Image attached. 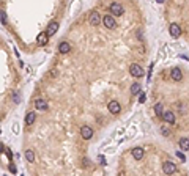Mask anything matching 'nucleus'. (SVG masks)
Here are the masks:
<instances>
[{"mask_svg":"<svg viewBox=\"0 0 189 176\" xmlns=\"http://www.w3.org/2000/svg\"><path fill=\"white\" fill-rule=\"evenodd\" d=\"M110 14L112 16H121L124 13V8H123V5H121L120 2H114V3H110Z\"/></svg>","mask_w":189,"mask_h":176,"instance_id":"f257e3e1","label":"nucleus"},{"mask_svg":"<svg viewBox=\"0 0 189 176\" xmlns=\"http://www.w3.org/2000/svg\"><path fill=\"white\" fill-rule=\"evenodd\" d=\"M103 24L106 25L107 28H110V30H114V28H117V21H115V18H114L112 14H106L103 18Z\"/></svg>","mask_w":189,"mask_h":176,"instance_id":"f03ea898","label":"nucleus"},{"mask_svg":"<svg viewBox=\"0 0 189 176\" xmlns=\"http://www.w3.org/2000/svg\"><path fill=\"white\" fill-rule=\"evenodd\" d=\"M129 72L133 77H142L143 76V69H142L140 65H137V63H133V65L129 66Z\"/></svg>","mask_w":189,"mask_h":176,"instance_id":"7ed1b4c3","label":"nucleus"},{"mask_svg":"<svg viewBox=\"0 0 189 176\" xmlns=\"http://www.w3.org/2000/svg\"><path fill=\"white\" fill-rule=\"evenodd\" d=\"M162 170H164L165 175H173L175 171H177V165H175L173 162L167 160V162H164L162 164Z\"/></svg>","mask_w":189,"mask_h":176,"instance_id":"20e7f679","label":"nucleus"},{"mask_svg":"<svg viewBox=\"0 0 189 176\" xmlns=\"http://www.w3.org/2000/svg\"><path fill=\"white\" fill-rule=\"evenodd\" d=\"M169 33H170L173 38H178V36L181 35V27L178 24H175V22H172V24L169 25Z\"/></svg>","mask_w":189,"mask_h":176,"instance_id":"39448f33","label":"nucleus"},{"mask_svg":"<svg viewBox=\"0 0 189 176\" xmlns=\"http://www.w3.org/2000/svg\"><path fill=\"white\" fill-rule=\"evenodd\" d=\"M80 135H82V138L88 140V138L93 137V129L90 127V126H82V127H80Z\"/></svg>","mask_w":189,"mask_h":176,"instance_id":"423d86ee","label":"nucleus"},{"mask_svg":"<svg viewBox=\"0 0 189 176\" xmlns=\"http://www.w3.org/2000/svg\"><path fill=\"white\" fill-rule=\"evenodd\" d=\"M88 22H90V25H93V27H96V25L101 22V16H99V13L93 11L92 14L88 16Z\"/></svg>","mask_w":189,"mask_h":176,"instance_id":"0eeeda50","label":"nucleus"},{"mask_svg":"<svg viewBox=\"0 0 189 176\" xmlns=\"http://www.w3.org/2000/svg\"><path fill=\"white\" fill-rule=\"evenodd\" d=\"M170 77H172V80L180 82L181 79H183V72H181V69H180V68H173V69L170 71Z\"/></svg>","mask_w":189,"mask_h":176,"instance_id":"6e6552de","label":"nucleus"},{"mask_svg":"<svg viewBox=\"0 0 189 176\" xmlns=\"http://www.w3.org/2000/svg\"><path fill=\"white\" fill-rule=\"evenodd\" d=\"M143 156H145V151H143V148H140V146H136L133 149V157L136 159V160H142L143 159Z\"/></svg>","mask_w":189,"mask_h":176,"instance_id":"1a4fd4ad","label":"nucleus"},{"mask_svg":"<svg viewBox=\"0 0 189 176\" xmlns=\"http://www.w3.org/2000/svg\"><path fill=\"white\" fill-rule=\"evenodd\" d=\"M57 30H58V22L52 21L49 25H47V30H46V33H47L49 36H52V35H55V33H57Z\"/></svg>","mask_w":189,"mask_h":176,"instance_id":"9d476101","label":"nucleus"},{"mask_svg":"<svg viewBox=\"0 0 189 176\" xmlns=\"http://www.w3.org/2000/svg\"><path fill=\"white\" fill-rule=\"evenodd\" d=\"M121 107H120V102L118 101H110L109 102V112L110 113H120Z\"/></svg>","mask_w":189,"mask_h":176,"instance_id":"9b49d317","label":"nucleus"},{"mask_svg":"<svg viewBox=\"0 0 189 176\" xmlns=\"http://www.w3.org/2000/svg\"><path fill=\"white\" fill-rule=\"evenodd\" d=\"M162 119L167 123V124H173V123H175V113H173V112H170V110H169V112H164Z\"/></svg>","mask_w":189,"mask_h":176,"instance_id":"f8f14e48","label":"nucleus"},{"mask_svg":"<svg viewBox=\"0 0 189 176\" xmlns=\"http://www.w3.org/2000/svg\"><path fill=\"white\" fill-rule=\"evenodd\" d=\"M35 107L38 109V110H46V109H47V102H46V99L38 98V99L35 101Z\"/></svg>","mask_w":189,"mask_h":176,"instance_id":"ddd939ff","label":"nucleus"},{"mask_svg":"<svg viewBox=\"0 0 189 176\" xmlns=\"http://www.w3.org/2000/svg\"><path fill=\"white\" fill-rule=\"evenodd\" d=\"M69 49H71V46H69V42H66V41H63V42L58 44V52L60 54H68Z\"/></svg>","mask_w":189,"mask_h":176,"instance_id":"4468645a","label":"nucleus"},{"mask_svg":"<svg viewBox=\"0 0 189 176\" xmlns=\"http://www.w3.org/2000/svg\"><path fill=\"white\" fill-rule=\"evenodd\" d=\"M35 118H36V113H35V112H29V113L25 115V124H27V126H32L33 123H35Z\"/></svg>","mask_w":189,"mask_h":176,"instance_id":"2eb2a0df","label":"nucleus"},{"mask_svg":"<svg viewBox=\"0 0 189 176\" xmlns=\"http://www.w3.org/2000/svg\"><path fill=\"white\" fill-rule=\"evenodd\" d=\"M47 38H49V35L47 33H39L38 38H36V42H38V46H44L47 42Z\"/></svg>","mask_w":189,"mask_h":176,"instance_id":"dca6fc26","label":"nucleus"},{"mask_svg":"<svg viewBox=\"0 0 189 176\" xmlns=\"http://www.w3.org/2000/svg\"><path fill=\"white\" fill-rule=\"evenodd\" d=\"M178 145H180V148L183 149V151H188V149H189V138H186V137L180 138V142H178Z\"/></svg>","mask_w":189,"mask_h":176,"instance_id":"f3484780","label":"nucleus"},{"mask_svg":"<svg viewBox=\"0 0 189 176\" xmlns=\"http://www.w3.org/2000/svg\"><path fill=\"white\" fill-rule=\"evenodd\" d=\"M154 113L159 115V117H162V115H164V107H162V104H161V102H158V104L154 105Z\"/></svg>","mask_w":189,"mask_h":176,"instance_id":"a211bd4d","label":"nucleus"},{"mask_svg":"<svg viewBox=\"0 0 189 176\" xmlns=\"http://www.w3.org/2000/svg\"><path fill=\"white\" fill-rule=\"evenodd\" d=\"M140 90H142L140 84H133L131 85V93H133V94H140Z\"/></svg>","mask_w":189,"mask_h":176,"instance_id":"6ab92c4d","label":"nucleus"},{"mask_svg":"<svg viewBox=\"0 0 189 176\" xmlns=\"http://www.w3.org/2000/svg\"><path fill=\"white\" fill-rule=\"evenodd\" d=\"M25 159L29 162H33V160H35V152H33L32 149H27V151H25Z\"/></svg>","mask_w":189,"mask_h":176,"instance_id":"aec40b11","label":"nucleus"},{"mask_svg":"<svg viewBox=\"0 0 189 176\" xmlns=\"http://www.w3.org/2000/svg\"><path fill=\"white\" fill-rule=\"evenodd\" d=\"M161 134L165 135V137H169V135H170V127H169L167 124H162L161 126Z\"/></svg>","mask_w":189,"mask_h":176,"instance_id":"412c9836","label":"nucleus"},{"mask_svg":"<svg viewBox=\"0 0 189 176\" xmlns=\"http://www.w3.org/2000/svg\"><path fill=\"white\" fill-rule=\"evenodd\" d=\"M57 76H58V71H57V68H52L49 72H47V77H50V79H55Z\"/></svg>","mask_w":189,"mask_h":176,"instance_id":"4be33fe9","label":"nucleus"},{"mask_svg":"<svg viewBox=\"0 0 189 176\" xmlns=\"http://www.w3.org/2000/svg\"><path fill=\"white\" fill-rule=\"evenodd\" d=\"M0 16H2V24H6V13L5 11H0Z\"/></svg>","mask_w":189,"mask_h":176,"instance_id":"5701e85b","label":"nucleus"},{"mask_svg":"<svg viewBox=\"0 0 189 176\" xmlns=\"http://www.w3.org/2000/svg\"><path fill=\"white\" fill-rule=\"evenodd\" d=\"M13 101H14L16 104L19 102V94H18V91H14V93H13Z\"/></svg>","mask_w":189,"mask_h":176,"instance_id":"b1692460","label":"nucleus"},{"mask_svg":"<svg viewBox=\"0 0 189 176\" xmlns=\"http://www.w3.org/2000/svg\"><path fill=\"white\" fill-rule=\"evenodd\" d=\"M98 160H99L101 165H107V162H106V159H104V156H99V157H98Z\"/></svg>","mask_w":189,"mask_h":176,"instance_id":"393cba45","label":"nucleus"},{"mask_svg":"<svg viewBox=\"0 0 189 176\" xmlns=\"http://www.w3.org/2000/svg\"><path fill=\"white\" fill-rule=\"evenodd\" d=\"M145 99H147L145 93H140V96H139V102H145Z\"/></svg>","mask_w":189,"mask_h":176,"instance_id":"a878e982","label":"nucleus"},{"mask_svg":"<svg viewBox=\"0 0 189 176\" xmlns=\"http://www.w3.org/2000/svg\"><path fill=\"white\" fill-rule=\"evenodd\" d=\"M177 156H178V157H180V159H181V160H183V162L186 160V156H184L183 152H177Z\"/></svg>","mask_w":189,"mask_h":176,"instance_id":"bb28decb","label":"nucleus"},{"mask_svg":"<svg viewBox=\"0 0 189 176\" xmlns=\"http://www.w3.org/2000/svg\"><path fill=\"white\" fill-rule=\"evenodd\" d=\"M84 164H85L84 167H88V165H90V160H88V159H84Z\"/></svg>","mask_w":189,"mask_h":176,"instance_id":"cd10ccee","label":"nucleus"},{"mask_svg":"<svg viewBox=\"0 0 189 176\" xmlns=\"http://www.w3.org/2000/svg\"><path fill=\"white\" fill-rule=\"evenodd\" d=\"M118 176H126V171H124V170H121L120 173H118Z\"/></svg>","mask_w":189,"mask_h":176,"instance_id":"c85d7f7f","label":"nucleus"}]
</instances>
